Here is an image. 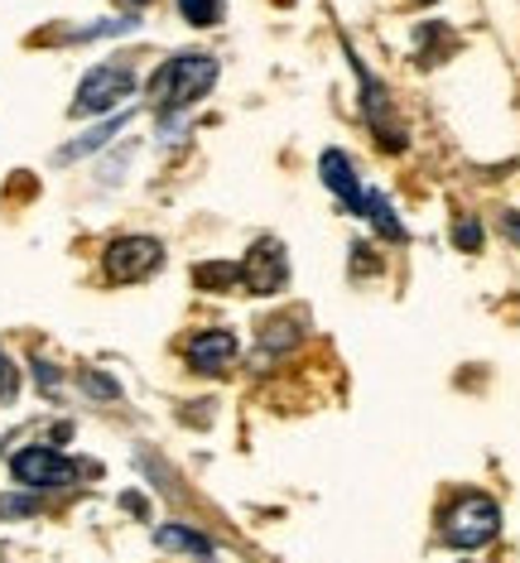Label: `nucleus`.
I'll list each match as a JSON object with an SVG mask.
<instances>
[{"label": "nucleus", "mask_w": 520, "mask_h": 563, "mask_svg": "<svg viewBox=\"0 0 520 563\" xmlns=\"http://www.w3.org/2000/svg\"><path fill=\"white\" fill-rule=\"evenodd\" d=\"M218 82V58L208 54H174L169 63H159V73L150 78V101L159 117H179L193 101Z\"/></svg>", "instance_id": "nucleus-1"}, {"label": "nucleus", "mask_w": 520, "mask_h": 563, "mask_svg": "<svg viewBox=\"0 0 520 563\" xmlns=\"http://www.w3.org/2000/svg\"><path fill=\"white\" fill-rule=\"evenodd\" d=\"M497 530H501L497 501H487V496H477V492L458 496V501L449 506V516H443V540L453 549H482L497 540Z\"/></svg>", "instance_id": "nucleus-2"}, {"label": "nucleus", "mask_w": 520, "mask_h": 563, "mask_svg": "<svg viewBox=\"0 0 520 563\" xmlns=\"http://www.w3.org/2000/svg\"><path fill=\"white\" fill-rule=\"evenodd\" d=\"M131 92H135V73L125 68V63H101V68H92L82 78L73 117H107V111H117Z\"/></svg>", "instance_id": "nucleus-3"}, {"label": "nucleus", "mask_w": 520, "mask_h": 563, "mask_svg": "<svg viewBox=\"0 0 520 563\" xmlns=\"http://www.w3.org/2000/svg\"><path fill=\"white\" fill-rule=\"evenodd\" d=\"M10 472H15L20 486H34V492H58V486L78 482L82 467L73 463V457H63L58 448L34 443V448H20V453L10 457Z\"/></svg>", "instance_id": "nucleus-4"}, {"label": "nucleus", "mask_w": 520, "mask_h": 563, "mask_svg": "<svg viewBox=\"0 0 520 563\" xmlns=\"http://www.w3.org/2000/svg\"><path fill=\"white\" fill-rule=\"evenodd\" d=\"M164 265V246L155 236H121L111 241L107 255H101V271H107L111 285H135V279H150Z\"/></svg>", "instance_id": "nucleus-5"}, {"label": "nucleus", "mask_w": 520, "mask_h": 563, "mask_svg": "<svg viewBox=\"0 0 520 563\" xmlns=\"http://www.w3.org/2000/svg\"><path fill=\"white\" fill-rule=\"evenodd\" d=\"M236 271H241V285H246L251 294H280L285 279H289L285 246L275 236H265V241H256V246L246 251V261H241Z\"/></svg>", "instance_id": "nucleus-6"}, {"label": "nucleus", "mask_w": 520, "mask_h": 563, "mask_svg": "<svg viewBox=\"0 0 520 563\" xmlns=\"http://www.w3.org/2000/svg\"><path fill=\"white\" fill-rule=\"evenodd\" d=\"M184 362L198 371V376H218L236 362V338L226 328H208V332H193L184 347Z\"/></svg>", "instance_id": "nucleus-7"}, {"label": "nucleus", "mask_w": 520, "mask_h": 563, "mask_svg": "<svg viewBox=\"0 0 520 563\" xmlns=\"http://www.w3.org/2000/svg\"><path fill=\"white\" fill-rule=\"evenodd\" d=\"M319 169H323V184L333 188V194L347 202L352 212H362V198H366V188L357 184V174H352V164H347V155L342 150H328V155L319 159Z\"/></svg>", "instance_id": "nucleus-8"}, {"label": "nucleus", "mask_w": 520, "mask_h": 563, "mask_svg": "<svg viewBox=\"0 0 520 563\" xmlns=\"http://www.w3.org/2000/svg\"><path fill=\"white\" fill-rule=\"evenodd\" d=\"M155 544L169 549V554H193V559H212V540L188 525H159L155 530Z\"/></svg>", "instance_id": "nucleus-9"}, {"label": "nucleus", "mask_w": 520, "mask_h": 563, "mask_svg": "<svg viewBox=\"0 0 520 563\" xmlns=\"http://www.w3.org/2000/svg\"><path fill=\"white\" fill-rule=\"evenodd\" d=\"M121 125H125L121 117H111L107 125H101V131H92V135H82V140H78V145H63V150H58V164H73V159L92 155V150H101V145H107V140H111V135H117V131H121Z\"/></svg>", "instance_id": "nucleus-10"}, {"label": "nucleus", "mask_w": 520, "mask_h": 563, "mask_svg": "<svg viewBox=\"0 0 520 563\" xmlns=\"http://www.w3.org/2000/svg\"><path fill=\"white\" fill-rule=\"evenodd\" d=\"M439 48H453V40H449V30L443 24H420V58L424 63H439Z\"/></svg>", "instance_id": "nucleus-11"}, {"label": "nucleus", "mask_w": 520, "mask_h": 563, "mask_svg": "<svg viewBox=\"0 0 520 563\" xmlns=\"http://www.w3.org/2000/svg\"><path fill=\"white\" fill-rule=\"evenodd\" d=\"M193 279L202 289H226V285H241V271L236 265H198Z\"/></svg>", "instance_id": "nucleus-12"}, {"label": "nucleus", "mask_w": 520, "mask_h": 563, "mask_svg": "<svg viewBox=\"0 0 520 563\" xmlns=\"http://www.w3.org/2000/svg\"><path fill=\"white\" fill-rule=\"evenodd\" d=\"M184 20L188 24H212V15H218V0H179Z\"/></svg>", "instance_id": "nucleus-13"}, {"label": "nucleus", "mask_w": 520, "mask_h": 563, "mask_svg": "<svg viewBox=\"0 0 520 563\" xmlns=\"http://www.w3.org/2000/svg\"><path fill=\"white\" fill-rule=\"evenodd\" d=\"M15 390H20V371H15V362H10L5 352H0V400H10Z\"/></svg>", "instance_id": "nucleus-14"}, {"label": "nucleus", "mask_w": 520, "mask_h": 563, "mask_svg": "<svg viewBox=\"0 0 520 563\" xmlns=\"http://www.w3.org/2000/svg\"><path fill=\"white\" fill-rule=\"evenodd\" d=\"M34 510H40L34 496H5V501H0V520L5 516H34Z\"/></svg>", "instance_id": "nucleus-15"}, {"label": "nucleus", "mask_w": 520, "mask_h": 563, "mask_svg": "<svg viewBox=\"0 0 520 563\" xmlns=\"http://www.w3.org/2000/svg\"><path fill=\"white\" fill-rule=\"evenodd\" d=\"M453 241H458L463 251H477V246H482V227L473 222V217H463V222H458V232H453Z\"/></svg>", "instance_id": "nucleus-16"}, {"label": "nucleus", "mask_w": 520, "mask_h": 563, "mask_svg": "<svg viewBox=\"0 0 520 563\" xmlns=\"http://www.w3.org/2000/svg\"><path fill=\"white\" fill-rule=\"evenodd\" d=\"M82 386L87 390H92V395H101V400H117V380H107V376H97V371H87V376H82Z\"/></svg>", "instance_id": "nucleus-17"}, {"label": "nucleus", "mask_w": 520, "mask_h": 563, "mask_svg": "<svg viewBox=\"0 0 520 563\" xmlns=\"http://www.w3.org/2000/svg\"><path fill=\"white\" fill-rule=\"evenodd\" d=\"M34 371H40V386H44V390H54V386H58V376H54V366H44V362H40V366H34Z\"/></svg>", "instance_id": "nucleus-18"}, {"label": "nucleus", "mask_w": 520, "mask_h": 563, "mask_svg": "<svg viewBox=\"0 0 520 563\" xmlns=\"http://www.w3.org/2000/svg\"><path fill=\"white\" fill-rule=\"evenodd\" d=\"M506 232H511V241H520V212H506Z\"/></svg>", "instance_id": "nucleus-19"}, {"label": "nucleus", "mask_w": 520, "mask_h": 563, "mask_svg": "<svg viewBox=\"0 0 520 563\" xmlns=\"http://www.w3.org/2000/svg\"><path fill=\"white\" fill-rule=\"evenodd\" d=\"M121 5H131V10H141V5H150V0H121Z\"/></svg>", "instance_id": "nucleus-20"}]
</instances>
